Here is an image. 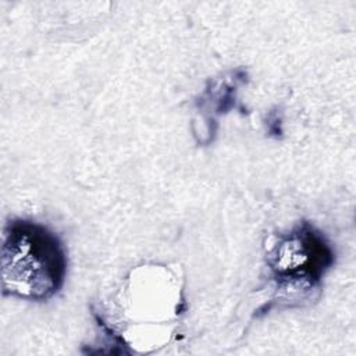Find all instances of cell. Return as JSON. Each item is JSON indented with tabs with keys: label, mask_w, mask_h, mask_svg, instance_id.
Masks as SVG:
<instances>
[{
	"label": "cell",
	"mask_w": 356,
	"mask_h": 356,
	"mask_svg": "<svg viewBox=\"0 0 356 356\" xmlns=\"http://www.w3.org/2000/svg\"><path fill=\"white\" fill-rule=\"evenodd\" d=\"M1 293L44 302L58 293L67 277V250L46 225L13 218L1 235Z\"/></svg>",
	"instance_id": "cell-1"
},
{
	"label": "cell",
	"mask_w": 356,
	"mask_h": 356,
	"mask_svg": "<svg viewBox=\"0 0 356 356\" xmlns=\"http://www.w3.org/2000/svg\"><path fill=\"white\" fill-rule=\"evenodd\" d=\"M278 292L289 300L317 289L334 266L335 252L327 238L309 222H300L280 235L266 257Z\"/></svg>",
	"instance_id": "cell-2"
}]
</instances>
